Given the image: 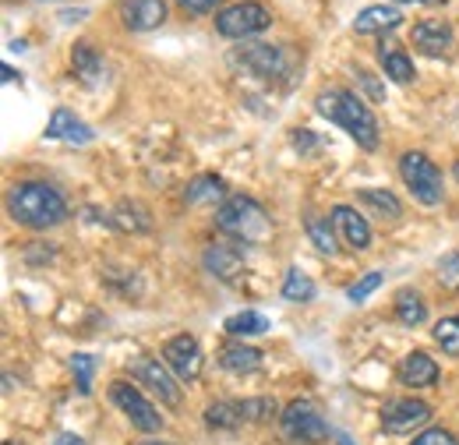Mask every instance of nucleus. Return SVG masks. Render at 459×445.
Here are the masks:
<instances>
[{
    "instance_id": "f257e3e1",
    "label": "nucleus",
    "mask_w": 459,
    "mask_h": 445,
    "mask_svg": "<svg viewBox=\"0 0 459 445\" xmlns=\"http://www.w3.org/2000/svg\"><path fill=\"white\" fill-rule=\"evenodd\" d=\"M7 213L25 230H50L67 220V198L47 180H22L7 191Z\"/></svg>"
},
{
    "instance_id": "f03ea898",
    "label": "nucleus",
    "mask_w": 459,
    "mask_h": 445,
    "mask_svg": "<svg viewBox=\"0 0 459 445\" xmlns=\"http://www.w3.org/2000/svg\"><path fill=\"white\" fill-rule=\"evenodd\" d=\"M315 110L322 113L325 120H333V124H340L346 135L360 145V149H368V153H375L378 149V120H375V113L371 107H364L350 89H329V92H318V100H315Z\"/></svg>"
},
{
    "instance_id": "7ed1b4c3",
    "label": "nucleus",
    "mask_w": 459,
    "mask_h": 445,
    "mask_svg": "<svg viewBox=\"0 0 459 445\" xmlns=\"http://www.w3.org/2000/svg\"><path fill=\"white\" fill-rule=\"evenodd\" d=\"M216 226L223 233H230L233 240H240V244H258L273 230L265 209L255 198H247V195H230V198H223V205L216 209Z\"/></svg>"
},
{
    "instance_id": "20e7f679",
    "label": "nucleus",
    "mask_w": 459,
    "mask_h": 445,
    "mask_svg": "<svg viewBox=\"0 0 459 445\" xmlns=\"http://www.w3.org/2000/svg\"><path fill=\"white\" fill-rule=\"evenodd\" d=\"M230 64L258 82H290V71H293V57L287 47H269V43H251V47H240L230 54Z\"/></svg>"
},
{
    "instance_id": "39448f33",
    "label": "nucleus",
    "mask_w": 459,
    "mask_h": 445,
    "mask_svg": "<svg viewBox=\"0 0 459 445\" xmlns=\"http://www.w3.org/2000/svg\"><path fill=\"white\" fill-rule=\"evenodd\" d=\"M273 25V11L258 0H240V4H230L216 14V32L227 36V39H251L258 32H265Z\"/></svg>"
},
{
    "instance_id": "423d86ee",
    "label": "nucleus",
    "mask_w": 459,
    "mask_h": 445,
    "mask_svg": "<svg viewBox=\"0 0 459 445\" xmlns=\"http://www.w3.org/2000/svg\"><path fill=\"white\" fill-rule=\"evenodd\" d=\"M280 432H283L287 442L307 445V442H322L329 435V424H325L322 410L311 399H293V403L283 406V414H280Z\"/></svg>"
},
{
    "instance_id": "0eeeda50",
    "label": "nucleus",
    "mask_w": 459,
    "mask_h": 445,
    "mask_svg": "<svg viewBox=\"0 0 459 445\" xmlns=\"http://www.w3.org/2000/svg\"><path fill=\"white\" fill-rule=\"evenodd\" d=\"M400 177L403 184L413 191L420 205H438L446 188H442V170L435 167L424 153H403L400 156Z\"/></svg>"
},
{
    "instance_id": "6e6552de",
    "label": "nucleus",
    "mask_w": 459,
    "mask_h": 445,
    "mask_svg": "<svg viewBox=\"0 0 459 445\" xmlns=\"http://www.w3.org/2000/svg\"><path fill=\"white\" fill-rule=\"evenodd\" d=\"M110 399H114L117 406L127 414V421L138 428V432H145V435H152V432H160L163 428V417H160V410L142 396V392L134 389L131 382H110Z\"/></svg>"
},
{
    "instance_id": "1a4fd4ad",
    "label": "nucleus",
    "mask_w": 459,
    "mask_h": 445,
    "mask_svg": "<svg viewBox=\"0 0 459 445\" xmlns=\"http://www.w3.org/2000/svg\"><path fill=\"white\" fill-rule=\"evenodd\" d=\"M131 375L152 392V396H160V403L180 406V386H177V375L167 368V361H160V357H138L134 368H131Z\"/></svg>"
},
{
    "instance_id": "9d476101",
    "label": "nucleus",
    "mask_w": 459,
    "mask_h": 445,
    "mask_svg": "<svg viewBox=\"0 0 459 445\" xmlns=\"http://www.w3.org/2000/svg\"><path fill=\"white\" fill-rule=\"evenodd\" d=\"M431 424V406L424 399H389L382 406V428L389 435H410Z\"/></svg>"
},
{
    "instance_id": "9b49d317",
    "label": "nucleus",
    "mask_w": 459,
    "mask_h": 445,
    "mask_svg": "<svg viewBox=\"0 0 459 445\" xmlns=\"http://www.w3.org/2000/svg\"><path fill=\"white\" fill-rule=\"evenodd\" d=\"M163 361H167V368H170L180 382H195L202 375V364H205L198 339L187 333L173 336V339L163 343Z\"/></svg>"
},
{
    "instance_id": "f8f14e48",
    "label": "nucleus",
    "mask_w": 459,
    "mask_h": 445,
    "mask_svg": "<svg viewBox=\"0 0 459 445\" xmlns=\"http://www.w3.org/2000/svg\"><path fill=\"white\" fill-rule=\"evenodd\" d=\"M120 22L131 32H149L167 22V0H120Z\"/></svg>"
},
{
    "instance_id": "ddd939ff",
    "label": "nucleus",
    "mask_w": 459,
    "mask_h": 445,
    "mask_svg": "<svg viewBox=\"0 0 459 445\" xmlns=\"http://www.w3.org/2000/svg\"><path fill=\"white\" fill-rule=\"evenodd\" d=\"M453 43H456V32L442 18H424V22L413 25V47L424 50V54H446V50H453Z\"/></svg>"
},
{
    "instance_id": "4468645a",
    "label": "nucleus",
    "mask_w": 459,
    "mask_h": 445,
    "mask_svg": "<svg viewBox=\"0 0 459 445\" xmlns=\"http://www.w3.org/2000/svg\"><path fill=\"white\" fill-rule=\"evenodd\" d=\"M329 216H333V226H336V233L346 240L350 251H364L371 244V226H368V220L353 205H333Z\"/></svg>"
},
{
    "instance_id": "2eb2a0df",
    "label": "nucleus",
    "mask_w": 459,
    "mask_h": 445,
    "mask_svg": "<svg viewBox=\"0 0 459 445\" xmlns=\"http://www.w3.org/2000/svg\"><path fill=\"white\" fill-rule=\"evenodd\" d=\"M202 266H205L209 276L223 279V283H233V279L244 273V255H240L237 248H230V244H209V248L202 251Z\"/></svg>"
},
{
    "instance_id": "dca6fc26",
    "label": "nucleus",
    "mask_w": 459,
    "mask_h": 445,
    "mask_svg": "<svg viewBox=\"0 0 459 445\" xmlns=\"http://www.w3.org/2000/svg\"><path fill=\"white\" fill-rule=\"evenodd\" d=\"M47 138H54V142H67V145H89V142L96 138V131H92L85 120H78L71 110L57 107L54 117H50V124H47Z\"/></svg>"
},
{
    "instance_id": "f3484780",
    "label": "nucleus",
    "mask_w": 459,
    "mask_h": 445,
    "mask_svg": "<svg viewBox=\"0 0 459 445\" xmlns=\"http://www.w3.org/2000/svg\"><path fill=\"white\" fill-rule=\"evenodd\" d=\"M396 375H400L403 386H410V389H424V386H435V382H438V364H435L424 350H413V353H406V357L400 361Z\"/></svg>"
},
{
    "instance_id": "a211bd4d",
    "label": "nucleus",
    "mask_w": 459,
    "mask_h": 445,
    "mask_svg": "<svg viewBox=\"0 0 459 445\" xmlns=\"http://www.w3.org/2000/svg\"><path fill=\"white\" fill-rule=\"evenodd\" d=\"M71 67H74V74H78L89 89H100V85L107 82V60L100 57L96 47H89V43H74V50H71Z\"/></svg>"
},
{
    "instance_id": "6ab92c4d",
    "label": "nucleus",
    "mask_w": 459,
    "mask_h": 445,
    "mask_svg": "<svg viewBox=\"0 0 459 445\" xmlns=\"http://www.w3.org/2000/svg\"><path fill=\"white\" fill-rule=\"evenodd\" d=\"M262 361H265L262 350H255V346H247L240 339H233L220 350V368L230 371V375H251V371L262 368Z\"/></svg>"
},
{
    "instance_id": "aec40b11",
    "label": "nucleus",
    "mask_w": 459,
    "mask_h": 445,
    "mask_svg": "<svg viewBox=\"0 0 459 445\" xmlns=\"http://www.w3.org/2000/svg\"><path fill=\"white\" fill-rule=\"evenodd\" d=\"M400 22H403L400 7H393V4H375V7H364V11L353 18V32H360V36L393 32Z\"/></svg>"
},
{
    "instance_id": "412c9836",
    "label": "nucleus",
    "mask_w": 459,
    "mask_h": 445,
    "mask_svg": "<svg viewBox=\"0 0 459 445\" xmlns=\"http://www.w3.org/2000/svg\"><path fill=\"white\" fill-rule=\"evenodd\" d=\"M378 64H382L385 78H393L396 85H410L417 78V67H413L410 54L403 47H396V43H382L378 47Z\"/></svg>"
},
{
    "instance_id": "4be33fe9",
    "label": "nucleus",
    "mask_w": 459,
    "mask_h": 445,
    "mask_svg": "<svg viewBox=\"0 0 459 445\" xmlns=\"http://www.w3.org/2000/svg\"><path fill=\"white\" fill-rule=\"evenodd\" d=\"M227 195V184H223V177H216V173H198L195 180H187V188H184V202L187 205H212V202H220Z\"/></svg>"
},
{
    "instance_id": "5701e85b",
    "label": "nucleus",
    "mask_w": 459,
    "mask_h": 445,
    "mask_svg": "<svg viewBox=\"0 0 459 445\" xmlns=\"http://www.w3.org/2000/svg\"><path fill=\"white\" fill-rule=\"evenodd\" d=\"M110 226L124 230V233H149L152 230V213L142 202H120L110 216Z\"/></svg>"
},
{
    "instance_id": "b1692460",
    "label": "nucleus",
    "mask_w": 459,
    "mask_h": 445,
    "mask_svg": "<svg viewBox=\"0 0 459 445\" xmlns=\"http://www.w3.org/2000/svg\"><path fill=\"white\" fill-rule=\"evenodd\" d=\"M205 424L212 432H237L244 428V410H240V399H220L212 406H205Z\"/></svg>"
},
{
    "instance_id": "393cba45",
    "label": "nucleus",
    "mask_w": 459,
    "mask_h": 445,
    "mask_svg": "<svg viewBox=\"0 0 459 445\" xmlns=\"http://www.w3.org/2000/svg\"><path fill=\"white\" fill-rule=\"evenodd\" d=\"M223 329H227V336H233V339H251V336L269 333V318H265L262 311H240V315H230Z\"/></svg>"
},
{
    "instance_id": "a878e982",
    "label": "nucleus",
    "mask_w": 459,
    "mask_h": 445,
    "mask_svg": "<svg viewBox=\"0 0 459 445\" xmlns=\"http://www.w3.org/2000/svg\"><path fill=\"white\" fill-rule=\"evenodd\" d=\"M304 226H307V237H311L315 251H322V255H329V258L340 251L333 220H325V216H307V220H304Z\"/></svg>"
},
{
    "instance_id": "bb28decb",
    "label": "nucleus",
    "mask_w": 459,
    "mask_h": 445,
    "mask_svg": "<svg viewBox=\"0 0 459 445\" xmlns=\"http://www.w3.org/2000/svg\"><path fill=\"white\" fill-rule=\"evenodd\" d=\"M396 318H400L403 326H410V329L428 318V304H424V297H420L417 290L406 286V290L396 293Z\"/></svg>"
},
{
    "instance_id": "cd10ccee",
    "label": "nucleus",
    "mask_w": 459,
    "mask_h": 445,
    "mask_svg": "<svg viewBox=\"0 0 459 445\" xmlns=\"http://www.w3.org/2000/svg\"><path fill=\"white\" fill-rule=\"evenodd\" d=\"M360 202L371 205V209H375L378 216H385V220H400L403 216L400 198H396L393 191H385V188H364V191H360Z\"/></svg>"
},
{
    "instance_id": "c85d7f7f",
    "label": "nucleus",
    "mask_w": 459,
    "mask_h": 445,
    "mask_svg": "<svg viewBox=\"0 0 459 445\" xmlns=\"http://www.w3.org/2000/svg\"><path fill=\"white\" fill-rule=\"evenodd\" d=\"M240 410H244V421L247 424H265L273 417H280V403L273 396H255V399H240Z\"/></svg>"
},
{
    "instance_id": "c756f323",
    "label": "nucleus",
    "mask_w": 459,
    "mask_h": 445,
    "mask_svg": "<svg viewBox=\"0 0 459 445\" xmlns=\"http://www.w3.org/2000/svg\"><path fill=\"white\" fill-rule=\"evenodd\" d=\"M318 290H315V279L300 269H290L287 279H283V297L287 301H311Z\"/></svg>"
},
{
    "instance_id": "7c9ffc66",
    "label": "nucleus",
    "mask_w": 459,
    "mask_h": 445,
    "mask_svg": "<svg viewBox=\"0 0 459 445\" xmlns=\"http://www.w3.org/2000/svg\"><path fill=\"white\" fill-rule=\"evenodd\" d=\"M431 336H435V343H438L446 353L459 357V315L438 318V322H435V329H431Z\"/></svg>"
},
{
    "instance_id": "2f4dec72",
    "label": "nucleus",
    "mask_w": 459,
    "mask_h": 445,
    "mask_svg": "<svg viewBox=\"0 0 459 445\" xmlns=\"http://www.w3.org/2000/svg\"><path fill=\"white\" fill-rule=\"evenodd\" d=\"M71 371H74V386L82 396H89L92 392V371H96V361L89 357V353H74L71 357Z\"/></svg>"
},
{
    "instance_id": "473e14b6",
    "label": "nucleus",
    "mask_w": 459,
    "mask_h": 445,
    "mask_svg": "<svg viewBox=\"0 0 459 445\" xmlns=\"http://www.w3.org/2000/svg\"><path fill=\"white\" fill-rule=\"evenodd\" d=\"M435 276H438V283H442L446 290H459V251H449V255L438 258Z\"/></svg>"
},
{
    "instance_id": "72a5a7b5",
    "label": "nucleus",
    "mask_w": 459,
    "mask_h": 445,
    "mask_svg": "<svg viewBox=\"0 0 459 445\" xmlns=\"http://www.w3.org/2000/svg\"><path fill=\"white\" fill-rule=\"evenodd\" d=\"M382 279H385L382 273H364V276H360L353 286H350V290H346V297H350L353 304H360V301H368V297H371V293L382 286Z\"/></svg>"
},
{
    "instance_id": "f704fd0d",
    "label": "nucleus",
    "mask_w": 459,
    "mask_h": 445,
    "mask_svg": "<svg viewBox=\"0 0 459 445\" xmlns=\"http://www.w3.org/2000/svg\"><path fill=\"white\" fill-rule=\"evenodd\" d=\"M413 445H459V442H456V435L446 432V428H424V432L413 439Z\"/></svg>"
},
{
    "instance_id": "c9c22d12",
    "label": "nucleus",
    "mask_w": 459,
    "mask_h": 445,
    "mask_svg": "<svg viewBox=\"0 0 459 445\" xmlns=\"http://www.w3.org/2000/svg\"><path fill=\"white\" fill-rule=\"evenodd\" d=\"M293 149L300 153V156H315L318 149H322V142H318V135L315 131H293Z\"/></svg>"
},
{
    "instance_id": "e433bc0d",
    "label": "nucleus",
    "mask_w": 459,
    "mask_h": 445,
    "mask_svg": "<svg viewBox=\"0 0 459 445\" xmlns=\"http://www.w3.org/2000/svg\"><path fill=\"white\" fill-rule=\"evenodd\" d=\"M357 78H360V85L368 89V96H371L375 103H382V100H385V89H382V85L375 82V74H371V71H364V67H357Z\"/></svg>"
},
{
    "instance_id": "4c0bfd02",
    "label": "nucleus",
    "mask_w": 459,
    "mask_h": 445,
    "mask_svg": "<svg viewBox=\"0 0 459 445\" xmlns=\"http://www.w3.org/2000/svg\"><path fill=\"white\" fill-rule=\"evenodd\" d=\"M223 0H177V7H184L187 14H209V11H216Z\"/></svg>"
},
{
    "instance_id": "58836bf2",
    "label": "nucleus",
    "mask_w": 459,
    "mask_h": 445,
    "mask_svg": "<svg viewBox=\"0 0 459 445\" xmlns=\"http://www.w3.org/2000/svg\"><path fill=\"white\" fill-rule=\"evenodd\" d=\"M54 445H85V442H82L78 435H57V442Z\"/></svg>"
},
{
    "instance_id": "ea45409f",
    "label": "nucleus",
    "mask_w": 459,
    "mask_h": 445,
    "mask_svg": "<svg viewBox=\"0 0 459 445\" xmlns=\"http://www.w3.org/2000/svg\"><path fill=\"white\" fill-rule=\"evenodd\" d=\"M18 78H22V74H18L14 67H4V82H18Z\"/></svg>"
},
{
    "instance_id": "a19ab883",
    "label": "nucleus",
    "mask_w": 459,
    "mask_h": 445,
    "mask_svg": "<svg viewBox=\"0 0 459 445\" xmlns=\"http://www.w3.org/2000/svg\"><path fill=\"white\" fill-rule=\"evenodd\" d=\"M396 4H442V0H396Z\"/></svg>"
},
{
    "instance_id": "79ce46f5",
    "label": "nucleus",
    "mask_w": 459,
    "mask_h": 445,
    "mask_svg": "<svg viewBox=\"0 0 459 445\" xmlns=\"http://www.w3.org/2000/svg\"><path fill=\"white\" fill-rule=\"evenodd\" d=\"M453 177H456V180H459V160H456V167H453Z\"/></svg>"
},
{
    "instance_id": "37998d69",
    "label": "nucleus",
    "mask_w": 459,
    "mask_h": 445,
    "mask_svg": "<svg viewBox=\"0 0 459 445\" xmlns=\"http://www.w3.org/2000/svg\"><path fill=\"white\" fill-rule=\"evenodd\" d=\"M142 445H167V442H156V439H152V442H142Z\"/></svg>"
},
{
    "instance_id": "c03bdc74",
    "label": "nucleus",
    "mask_w": 459,
    "mask_h": 445,
    "mask_svg": "<svg viewBox=\"0 0 459 445\" xmlns=\"http://www.w3.org/2000/svg\"><path fill=\"white\" fill-rule=\"evenodd\" d=\"M340 445H353V442H350V439H340Z\"/></svg>"
},
{
    "instance_id": "a18cd8bd",
    "label": "nucleus",
    "mask_w": 459,
    "mask_h": 445,
    "mask_svg": "<svg viewBox=\"0 0 459 445\" xmlns=\"http://www.w3.org/2000/svg\"><path fill=\"white\" fill-rule=\"evenodd\" d=\"M4 445H14V442H4Z\"/></svg>"
}]
</instances>
